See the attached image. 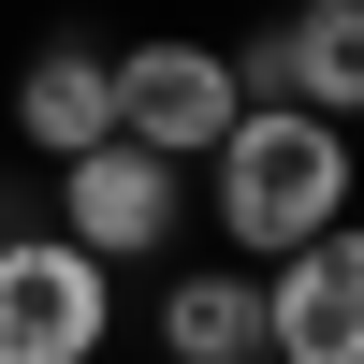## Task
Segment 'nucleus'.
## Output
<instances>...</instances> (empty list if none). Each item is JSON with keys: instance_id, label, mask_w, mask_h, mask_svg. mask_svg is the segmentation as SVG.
<instances>
[{"instance_id": "nucleus-1", "label": "nucleus", "mask_w": 364, "mask_h": 364, "mask_svg": "<svg viewBox=\"0 0 364 364\" xmlns=\"http://www.w3.org/2000/svg\"><path fill=\"white\" fill-rule=\"evenodd\" d=\"M204 219H219L233 262H277L306 248V233H336L364 204V132H336V117H291V102H248L219 146H204Z\"/></svg>"}, {"instance_id": "nucleus-2", "label": "nucleus", "mask_w": 364, "mask_h": 364, "mask_svg": "<svg viewBox=\"0 0 364 364\" xmlns=\"http://www.w3.org/2000/svg\"><path fill=\"white\" fill-rule=\"evenodd\" d=\"M44 219L73 233L87 262L146 277V262H175V248H190V161H161V146L102 132V146H73V161H44Z\"/></svg>"}, {"instance_id": "nucleus-3", "label": "nucleus", "mask_w": 364, "mask_h": 364, "mask_svg": "<svg viewBox=\"0 0 364 364\" xmlns=\"http://www.w3.org/2000/svg\"><path fill=\"white\" fill-rule=\"evenodd\" d=\"M117 350V262L73 233H0V364H102Z\"/></svg>"}, {"instance_id": "nucleus-4", "label": "nucleus", "mask_w": 364, "mask_h": 364, "mask_svg": "<svg viewBox=\"0 0 364 364\" xmlns=\"http://www.w3.org/2000/svg\"><path fill=\"white\" fill-rule=\"evenodd\" d=\"M248 117V73H233L219 29H146V44H117V132L161 146V161L204 175V146Z\"/></svg>"}, {"instance_id": "nucleus-5", "label": "nucleus", "mask_w": 364, "mask_h": 364, "mask_svg": "<svg viewBox=\"0 0 364 364\" xmlns=\"http://www.w3.org/2000/svg\"><path fill=\"white\" fill-rule=\"evenodd\" d=\"M233 73H248V102L364 132V0H277L262 29H233Z\"/></svg>"}, {"instance_id": "nucleus-6", "label": "nucleus", "mask_w": 364, "mask_h": 364, "mask_svg": "<svg viewBox=\"0 0 364 364\" xmlns=\"http://www.w3.org/2000/svg\"><path fill=\"white\" fill-rule=\"evenodd\" d=\"M262 364H364V204L262 262Z\"/></svg>"}, {"instance_id": "nucleus-7", "label": "nucleus", "mask_w": 364, "mask_h": 364, "mask_svg": "<svg viewBox=\"0 0 364 364\" xmlns=\"http://www.w3.org/2000/svg\"><path fill=\"white\" fill-rule=\"evenodd\" d=\"M117 132V44L102 29H44V44L15 58V146L29 161H73V146Z\"/></svg>"}, {"instance_id": "nucleus-8", "label": "nucleus", "mask_w": 364, "mask_h": 364, "mask_svg": "<svg viewBox=\"0 0 364 364\" xmlns=\"http://www.w3.org/2000/svg\"><path fill=\"white\" fill-rule=\"evenodd\" d=\"M146 350L161 364H262V262L204 248L161 277V306H146Z\"/></svg>"}, {"instance_id": "nucleus-9", "label": "nucleus", "mask_w": 364, "mask_h": 364, "mask_svg": "<svg viewBox=\"0 0 364 364\" xmlns=\"http://www.w3.org/2000/svg\"><path fill=\"white\" fill-rule=\"evenodd\" d=\"M0 233H44V175H0Z\"/></svg>"}]
</instances>
